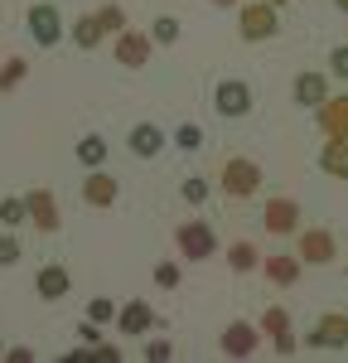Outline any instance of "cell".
<instances>
[{"mask_svg": "<svg viewBox=\"0 0 348 363\" xmlns=\"http://www.w3.org/2000/svg\"><path fill=\"white\" fill-rule=\"evenodd\" d=\"M344 344H348V320L339 310H329L315 330H310V349H344Z\"/></svg>", "mask_w": 348, "mask_h": 363, "instance_id": "cell-7", "label": "cell"}, {"mask_svg": "<svg viewBox=\"0 0 348 363\" xmlns=\"http://www.w3.org/2000/svg\"><path fill=\"white\" fill-rule=\"evenodd\" d=\"M39 296H44V301H63V296H68V272H63V267H44V272H39Z\"/></svg>", "mask_w": 348, "mask_h": 363, "instance_id": "cell-20", "label": "cell"}, {"mask_svg": "<svg viewBox=\"0 0 348 363\" xmlns=\"http://www.w3.org/2000/svg\"><path fill=\"white\" fill-rule=\"evenodd\" d=\"M97 20H102V29H107V34H121V29H126L121 5H102V10H97Z\"/></svg>", "mask_w": 348, "mask_h": 363, "instance_id": "cell-26", "label": "cell"}, {"mask_svg": "<svg viewBox=\"0 0 348 363\" xmlns=\"http://www.w3.org/2000/svg\"><path fill=\"white\" fill-rule=\"evenodd\" d=\"M261 330H266V335H281V330H290V315L286 310H266V315H261Z\"/></svg>", "mask_w": 348, "mask_h": 363, "instance_id": "cell-27", "label": "cell"}, {"mask_svg": "<svg viewBox=\"0 0 348 363\" xmlns=\"http://www.w3.org/2000/svg\"><path fill=\"white\" fill-rule=\"evenodd\" d=\"M102 39H107V29H102L97 15H83V20L73 25V44H78V49H97Z\"/></svg>", "mask_w": 348, "mask_h": 363, "instance_id": "cell-19", "label": "cell"}, {"mask_svg": "<svg viewBox=\"0 0 348 363\" xmlns=\"http://www.w3.org/2000/svg\"><path fill=\"white\" fill-rule=\"evenodd\" d=\"M87 320H97V325H102V320H116V306L107 301V296H97V301L87 306Z\"/></svg>", "mask_w": 348, "mask_h": 363, "instance_id": "cell-29", "label": "cell"}, {"mask_svg": "<svg viewBox=\"0 0 348 363\" xmlns=\"http://www.w3.org/2000/svg\"><path fill=\"white\" fill-rule=\"evenodd\" d=\"M25 73H29V63H25V58H10V63L0 68V92H15Z\"/></svg>", "mask_w": 348, "mask_h": 363, "instance_id": "cell-23", "label": "cell"}, {"mask_svg": "<svg viewBox=\"0 0 348 363\" xmlns=\"http://www.w3.org/2000/svg\"><path fill=\"white\" fill-rule=\"evenodd\" d=\"M78 339H83V344H102V339H97V320H87L83 330H78Z\"/></svg>", "mask_w": 348, "mask_h": 363, "instance_id": "cell-36", "label": "cell"}, {"mask_svg": "<svg viewBox=\"0 0 348 363\" xmlns=\"http://www.w3.org/2000/svg\"><path fill=\"white\" fill-rule=\"evenodd\" d=\"M266 5H290V0H266Z\"/></svg>", "mask_w": 348, "mask_h": 363, "instance_id": "cell-40", "label": "cell"}, {"mask_svg": "<svg viewBox=\"0 0 348 363\" xmlns=\"http://www.w3.org/2000/svg\"><path fill=\"white\" fill-rule=\"evenodd\" d=\"M5 359H10V363H29L34 354H29V349H5Z\"/></svg>", "mask_w": 348, "mask_h": 363, "instance_id": "cell-37", "label": "cell"}, {"mask_svg": "<svg viewBox=\"0 0 348 363\" xmlns=\"http://www.w3.org/2000/svg\"><path fill=\"white\" fill-rule=\"evenodd\" d=\"M78 160H83L87 169H97L102 160H107V140H102V136H83V140H78Z\"/></svg>", "mask_w": 348, "mask_h": 363, "instance_id": "cell-21", "label": "cell"}, {"mask_svg": "<svg viewBox=\"0 0 348 363\" xmlns=\"http://www.w3.org/2000/svg\"><path fill=\"white\" fill-rule=\"evenodd\" d=\"M116 325H121V335H145L155 325V310L145 306V301H131V306L116 310Z\"/></svg>", "mask_w": 348, "mask_h": 363, "instance_id": "cell-13", "label": "cell"}, {"mask_svg": "<svg viewBox=\"0 0 348 363\" xmlns=\"http://www.w3.org/2000/svg\"><path fill=\"white\" fill-rule=\"evenodd\" d=\"M20 218H29L25 199H0V223H5V228H20Z\"/></svg>", "mask_w": 348, "mask_h": 363, "instance_id": "cell-24", "label": "cell"}, {"mask_svg": "<svg viewBox=\"0 0 348 363\" xmlns=\"http://www.w3.org/2000/svg\"><path fill=\"white\" fill-rule=\"evenodd\" d=\"M213 102H218V116H247L252 112V87L242 78H223L218 92H213Z\"/></svg>", "mask_w": 348, "mask_h": 363, "instance_id": "cell-5", "label": "cell"}, {"mask_svg": "<svg viewBox=\"0 0 348 363\" xmlns=\"http://www.w3.org/2000/svg\"><path fill=\"white\" fill-rule=\"evenodd\" d=\"M150 39H155V44H174V39H179V20L160 15V20H155V29H150Z\"/></svg>", "mask_w": 348, "mask_h": 363, "instance_id": "cell-25", "label": "cell"}, {"mask_svg": "<svg viewBox=\"0 0 348 363\" xmlns=\"http://www.w3.org/2000/svg\"><path fill=\"white\" fill-rule=\"evenodd\" d=\"M0 354H5V349H0Z\"/></svg>", "mask_w": 348, "mask_h": 363, "instance_id": "cell-41", "label": "cell"}, {"mask_svg": "<svg viewBox=\"0 0 348 363\" xmlns=\"http://www.w3.org/2000/svg\"><path fill=\"white\" fill-rule=\"evenodd\" d=\"M155 286L174 291V286H179V267H174V262H160V267H155Z\"/></svg>", "mask_w": 348, "mask_h": 363, "instance_id": "cell-30", "label": "cell"}, {"mask_svg": "<svg viewBox=\"0 0 348 363\" xmlns=\"http://www.w3.org/2000/svg\"><path fill=\"white\" fill-rule=\"evenodd\" d=\"M150 34H141V29H121L116 34V63H126V68H145L150 63Z\"/></svg>", "mask_w": 348, "mask_h": 363, "instance_id": "cell-6", "label": "cell"}, {"mask_svg": "<svg viewBox=\"0 0 348 363\" xmlns=\"http://www.w3.org/2000/svg\"><path fill=\"white\" fill-rule=\"evenodd\" d=\"M295 228H300V203L295 199H271L266 203V233L271 238H286Z\"/></svg>", "mask_w": 348, "mask_h": 363, "instance_id": "cell-8", "label": "cell"}, {"mask_svg": "<svg viewBox=\"0 0 348 363\" xmlns=\"http://www.w3.org/2000/svg\"><path fill=\"white\" fill-rule=\"evenodd\" d=\"M319 169L334 174V179H348V140L344 136H329L324 155H319Z\"/></svg>", "mask_w": 348, "mask_h": 363, "instance_id": "cell-16", "label": "cell"}, {"mask_svg": "<svg viewBox=\"0 0 348 363\" xmlns=\"http://www.w3.org/2000/svg\"><path fill=\"white\" fill-rule=\"evenodd\" d=\"M295 102H300V107L329 102V78H324V73H300V78H295Z\"/></svg>", "mask_w": 348, "mask_h": 363, "instance_id": "cell-14", "label": "cell"}, {"mask_svg": "<svg viewBox=\"0 0 348 363\" xmlns=\"http://www.w3.org/2000/svg\"><path fill=\"white\" fill-rule=\"evenodd\" d=\"M319 131H324V136H344L348 140V97H329V102H319Z\"/></svg>", "mask_w": 348, "mask_h": 363, "instance_id": "cell-12", "label": "cell"}, {"mask_svg": "<svg viewBox=\"0 0 348 363\" xmlns=\"http://www.w3.org/2000/svg\"><path fill=\"white\" fill-rule=\"evenodd\" d=\"M184 199L189 203H203L208 199V179H184Z\"/></svg>", "mask_w": 348, "mask_h": 363, "instance_id": "cell-33", "label": "cell"}, {"mask_svg": "<svg viewBox=\"0 0 348 363\" xmlns=\"http://www.w3.org/2000/svg\"><path fill=\"white\" fill-rule=\"evenodd\" d=\"M170 354H174V349H170V344H165V339H155V344L145 349V359H150V363H165V359H170Z\"/></svg>", "mask_w": 348, "mask_h": 363, "instance_id": "cell-35", "label": "cell"}, {"mask_svg": "<svg viewBox=\"0 0 348 363\" xmlns=\"http://www.w3.org/2000/svg\"><path fill=\"white\" fill-rule=\"evenodd\" d=\"M174 140H179L184 150H199V145H203V131H199V126H179V131H174Z\"/></svg>", "mask_w": 348, "mask_h": 363, "instance_id": "cell-31", "label": "cell"}, {"mask_svg": "<svg viewBox=\"0 0 348 363\" xmlns=\"http://www.w3.org/2000/svg\"><path fill=\"white\" fill-rule=\"evenodd\" d=\"M126 145H131V155H141V160H155V155L165 150V131H160L155 121H141V126H131Z\"/></svg>", "mask_w": 348, "mask_h": 363, "instance_id": "cell-11", "label": "cell"}, {"mask_svg": "<svg viewBox=\"0 0 348 363\" xmlns=\"http://www.w3.org/2000/svg\"><path fill=\"white\" fill-rule=\"evenodd\" d=\"M334 5H339V10H344V15H348V0H334Z\"/></svg>", "mask_w": 348, "mask_h": 363, "instance_id": "cell-39", "label": "cell"}, {"mask_svg": "<svg viewBox=\"0 0 348 363\" xmlns=\"http://www.w3.org/2000/svg\"><path fill=\"white\" fill-rule=\"evenodd\" d=\"M271 339H276V354H281V359L295 354V335H290V330H281V335H271Z\"/></svg>", "mask_w": 348, "mask_h": 363, "instance_id": "cell-34", "label": "cell"}, {"mask_svg": "<svg viewBox=\"0 0 348 363\" xmlns=\"http://www.w3.org/2000/svg\"><path fill=\"white\" fill-rule=\"evenodd\" d=\"M261 189V169L252 165V160H228L223 165V194H232V199H252Z\"/></svg>", "mask_w": 348, "mask_h": 363, "instance_id": "cell-3", "label": "cell"}, {"mask_svg": "<svg viewBox=\"0 0 348 363\" xmlns=\"http://www.w3.org/2000/svg\"><path fill=\"white\" fill-rule=\"evenodd\" d=\"M228 262H232V272H252V267H261V257L252 242H237V247L228 252Z\"/></svg>", "mask_w": 348, "mask_h": 363, "instance_id": "cell-22", "label": "cell"}, {"mask_svg": "<svg viewBox=\"0 0 348 363\" xmlns=\"http://www.w3.org/2000/svg\"><path fill=\"white\" fill-rule=\"evenodd\" d=\"M10 262H20V238L15 233H0V267H10Z\"/></svg>", "mask_w": 348, "mask_h": 363, "instance_id": "cell-28", "label": "cell"}, {"mask_svg": "<svg viewBox=\"0 0 348 363\" xmlns=\"http://www.w3.org/2000/svg\"><path fill=\"white\" fill-rule=\"evenodd\" d=\"M237 25H242V39H271L276 34V5H266V0H252V5H242V15H237Z\"/></svg>", "mask_w": 348, "mask_h": 363, "instance_id": "cell-4", "label": "cell"}, {"mask_svg": "<svg viewBox=\"0 0 348 363\" xmlns=\"http://www.w3.org/2000/svg\"><path fill=\"white\" fill-rule=\"evenodd\" d=\"M252 349H261V335L247 320H237V325L223 330V354H228V359H252Z\"/></svg>", "mask_w": 348, "mask_h": 363, "instance_id": "cell-9", "label": "cell"}, {"mask_svg": "<svg viewBox=\"0 0 348 363\" xmlns=\"http://www.w3.org/2000/svg\"><path fill=\"white\" fill-rule=\"evenodd\" d=\"M29 39L44 44V49H54L58 39H63V15H58V5H49V0L29 5Z\"/></svg>", "mask_w": 348, "mask_h": 363, "instance_id": "cell-1", "label": "cell"}, {"mask_svg": "<svg viewBox=\"0 0 348 363\" xmlns=\"http://www.w3.org/2000/svg\"><path fill=\"white\" fill-rule=\"evenodd\" d=\"M261 267H266L271 286H295V277H300V262L295 257H266Z\"/></svg>", "mask_w": 348, "mask_h": 363, "instance_id": "cell-18", "label": "cell"}, {"mask_svg": "<svg viewBox=\"0 0 348 363\" xmlns=\"http://www.w3.org/2000/svg\"><path fill=\"white\" fill-rule=\"evenodd\" d=\"M83 199L92 203V208H112V203H116V179H112V174H87Z\"/></svg>", "mask_w": 348, "mask_h": 363, "instance_id": "cell-17", "label": "cell"}, {"mask_svg": "<svg viewBox=\"0 0 348 363\" xmlns=\"http://www.w3.org/2000/svg\"><path fill=\"white\" fill-rule=\"evenodd\" d=\"M25 208H29V218H34V228L39 233H58V203L49 189H29L25 194Z\"/></svg>", "mask_w": 348, "mask_h": 363, "instance_id": "cell-10", "label": "cell"}, {"mask_svg": "<svg viewBox=\"0 0 348 363\" xmlns=\"http://www.w3.org/2000/svg\"><path fill=\"white\" fill-rule=\"evenodd\" d=\"M213 5H223V10H228V5H237V0H213Z\"/></svg>", "mask_w": 348, "mask_h": 363, "instance_id": "cell-38", "label": "cell"}, {"mask_svg": "<svg viewBox=\"0 0 348 363\" xmlns=\"http://www.w3.org/2000/svg\"><path fill=\"white\" fill-rule=\"evenodd\" d=\"M329 73H334V78H348V44H339V49L329 54Z\"/></svg>", "mask_w": 348, "mask_h": 363, "instance_id": "cell-32", "label": "cell"}, {"mask_svg": "<svg viewBox=\"0 0 348 363\" xmlns=\"http://www.w3.org/2000/svg\"><path fill=\"white\" fill-rule=\"evenodd\" d=\"M300 257H305V262H329V257H334V233H329V228L300 233Z\"/></svg>", "mask_w": 348, "mask_h": 363, "instance_id": "cell-15", "label": "cell"}, {"mask_svg": "<svg viewBox=\"0 0 348 363\" xmlns=\"http://www.w3.org/2000/svg\"><path fill=\"white\" fill-rule=\"evenodd\" d=\"M174 238H179V252H184L189 262H203V257H213V247H218V233L208 223H199V218H194V223H179Z\"/></svg>", "mask_w": 348, "mask_h": 363, "instance_id": "cell-2", "label": "cell"}]
</instances>
